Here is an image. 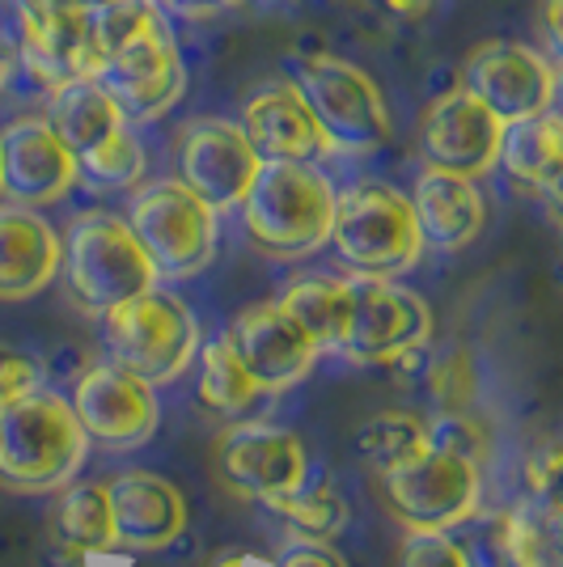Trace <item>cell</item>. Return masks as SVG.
Returning <instances> with one entry per match:
<instances>
[{"label":"cell","mask_w":563,"mask_h":567,"mask_svg":"<svg viewBox=\"0 0 563 567\" xmlns=\"http://www.w3.org/2000/svg\"><path fill=\"white\" fill-rule=\"evenodd\" d=\"M267 508L297 534V538H309V543H330L344 534L348 525V504L335 492L330 478H318V483H301L284 496L267 499Z\"/></svg>","instance_id":"cell-27"},{"label":"cell","mask_w":563,"mask_h":567,"mask_svg":"<svg viewBox=\"0 0 563 567\" xmlns=\"http://www.w3.org/2000/svg\"><path fill=\"white\" fill-rule=\"evenodd\" d=\"M513 567H555V559H551V546L546 550H539V555H530V559H521V564Z\"/></svg>","instance_id":"cell-42"},{"label":"cell","mask_w":563,"mask_h":567,"mask_svg":"<svg viewBox=\"0 0 563 567\" xmlns=\"http://www.w3.org/2000/svg\"><path fill=\"white\" fill-rule=\"evenodd\" d=\"M242 136L250 141L258 162H323L330 153L327 132L309 115L306 97L293 81H267L242 102L237 118Z\"/></svg>","instance_id":"cell-19"},{"label":"cell","mask_w":563,"mask_h":567,"mask_svg":"<svg viewBox=\"0 0 563 567\" xmlns=\"http://www.w3.org/2000/svg\"><path fill=\"white\" fill-rule=\"evenodd\" d=\"M60 276L72 301L98 318L157 284L141 241L115 213L72 216L69 234L60 237Z\"/></svg>","instance_id":"cell-5"},{"label":"cell","mask_w":563,"mask_h":567,"mask_svg":"<svg viewBox=\"0 0 563 567\" xmlns=\"http://www.w3.org/2000/svg\"><path fill=\"white\" fill-rule=\"evenodd\" d=\"M216 471L225 478V487H234L237 496L267 504V499H276L306 483L309 457L306 445L293 432L237 420L216 441Z\"/></svg>","instance_id":"cell-14"},{"label":"cell","mask_w":563,"mask_h":567,"mask_svg":"<svg viewBox=\"0 0 563 567\" xmlns=\"http://www.w3.org/2000/svg\"><path fill=\"white\" fill-rule=\"evenodd\" d=\"M381 4H386V13H395L402 22H420L423 13H432L437 0H381Z\"/></svg>","instance_id":"cell-40"},{"label":"cell","mask_w":563,"mask_h":567,"mask_svg":"<svg viewBox=\"0 0 563 567\" xmlns=\"http://www.w3.org/2000/svg\"><path fill=\"white\" fill-rule=\"evenodd\" d=\"M428 450L462 457L470 466H483L492 457V432L479 424L470 411H437L428 420Z\"/></svg>","instance_id":"cell-32"},{"label":"cell","mask_w":563,"mask_h":567,"mask_svg":"<svg viewBox=\"0 0 563 567\" xmlns=\"http://www.w3.org/2000/svg\"><path fill=\"white\" fill-rule=\"evenodd\" d=\"M381 499L407 529H453L479 508V466L437 450H420L377 474Z\"/></svg>","instance_id":"cell-10"},{"label":"cell","mask_w":563,"mask_h":567,"mask_svg":"<svg viewBox=\"0 0 563 567\" xmlns=\"http://www.w3.org/2000/svg\"><path fill=\"white\" fill-rule=\"evenodd\" d=\"M165 9H174L178 18H187V22H204V18H216V13H225V9H237L242 0H162Z\"/></svg>","instance_id":"cell-39"},{"label":"cell","mask_w":563,"mask_h":567,"mask_svg":"<svg viewBox=\"0 0 563 567\" xmlns=\"http://www.w3.org/2000/svg\"><path fill=\"white\" fill-rule=\"evenodd\" d=\"M237 213L263 255L306 259L327 246L335 183L314 162H258Z\"/></svg>","instance_id":"cell-2"},{"label":"cell","mask_w":563,"mask_h":567,"mask_svg":"<svg viewBox=\"0 0 563 567\" xmlns=\"http://www.w3.org/2000/svg\"><path fill=\"white\" fill-rule=\"evenodd\" d=\"M216 216L221 213L178 178H157L132 195L123 220L149 255L157 280H187L216 255Z\"/></svg>","instance_id":"cell-8"},{"label":"cell","mask_w":563,"mask_h":567,"mask_svg":"<svg viewBox=\"0 0 563 567\" xmlns=\"http://www.w3.org/2000/svg\"><path fill=\"white\" fill-rule=\"evenodd\" d=\"M85 445L69 402L39 385L0 406V487L22 496L55 492L76 474Z\"/></svg>","instance_id":"cell-4"},{"label":"cell","mask_w":563,"mask_h":567,"mask_svg":"<svg viewBox=\"0 0 563 567\" xmlns=\"http://www.w3.org/2000/svg\"><path fill=\"white\" fill-rule=\"evenodd\" d=\"M423 390L437 411H470V402L479 394V373L467 348H449L446 355L428 360L423 369Z\"/></svg>","instance_id":"cell-31"},{"label":"cell","mask_w":563,"mask_h":567,"mask_svg":"<svg viewBox=\"0 0 563 567\" xmlns=\"http://www.w3.org/2000/svg\"><path fill=\"white\" fill-rule=\"evenodd\" d=\"M399 567H470V559L449 529H411L399 546Z\"/></svg>","instance_id":"cell-33"},{"label":"cell","mask_w":563,"mask_h":567,"mask_svg":"<svg viewBox=\"0 0 563 567\" xmlns=\"http://www.w3.org/2000/svg\"><path fill=\"white\" fill-rule=\"evenodd\" d=\"M13 64L43 90H55L72 76H98L102 48L94 34V13H48L18 18V51Z\"/></svg>","instance_id":"cell-20"},{"label":"cell","mask_w":563,"mask_h":567,"mask_svg":"<svg viewBox=\"0 0 563 567\" xmlns=\"http://www.w3.org/2000/svg\"><path fill=\"white\" fill-rule=\"evenodd\" d=\"M297 94L306 97L309 115L318 118V127L327 132L330 153H373L390 141V106L386 94L377 90L369 72L344 60V55H297L293 76Z\"/></svg>","instance_id":"cell-7"},{"label":"cell","mask_w":563,"mask_h":567,"mask_svg":"<svg viewBox=\"0 0 563 567\" xmlns=\"http://www.w3.org/2000/svg\"><path fill=\"white\" fill-rule=\"evenodd\" d=\"M495 166L504 169L516 187L546 195V204L555 208L560 178H563V123L555 115V106L542 111V115L504 123Z\"/></svg>","instance_id":"cell-23"},{"label":"cell","mask_w":563,"mask_h":567,"mask_svg":"<svg viewBox=\"0 0 563 567\" xmlns=\"http://www.w3.org/2000/svg\"><path fill=\"white\" fill-rule=\"evenodd\" d=\"M276 306L314 339L318 352L323 348L335 352L344 318H348V280H339V276H297V280L284 284Z\"/></svg>","instance_id":"cell-26"},{"label":"cell","mask_w":563,"mask_h":567,"mask_svg":"<svg viewBox=\"0 0 563 567\" xmlns=\"http://www.w3.org/2000/svg\"><path fill=\"white\" fill-rule=\"evenodd\" d=\"M428 339H432V309L420 292L373 276L348 280V318L335 352H344L356 364H395L423 352Z\"/></svg>","instance_id":"cell-9"},{"label":"cell","mask_w":563,"mask_h":567,"mask_svg":"<svg viewBox=\"0 0 563 567\" xmlns=\"http://www.w3.org/2000/svg\"><path fill=\"white\" fill-rule=\"evenodd\" d=\"M43 118L76 162L85 153H94L98 144L111 141L119 127H127V118L119 115L115 97L102 90L98 76H72L64 85L48 90V115Z\"/></svg>","instance_id":"cell-24"},{"label":"cell","mask_w":563,"mask_h":567,"mask_svg":"<svg viewBox=\"0 0 563 567\" xmlns=\"http://www.w3.org/2000/svg\"><path fill=\"white\" fill-rule=\"evenodd\" d=\"M69 406L85 432V441H94L102 450H136L157 427L153 385L132 378L127 369H119L111 360L76 378Z\"/></svg>","instance_id":"cell-12"},{"label":"cell","mask_w":563,"mask_h":567,"mask_svg":"<svg viewBox=\"0 0 563 567\" xmlns=\"http://www.w3.org/2000/svg\"><path fill=\"white\" fill-rule=\"evenodd\" d=\"M199 402H204V411L221 415V420H246L255 411L258 385L237 364L225 339H212L199 352Z\"/></svg>","instance_id":"cell-28"},{"label":"cell","mask_w":563,"mask_h":567,"mask_svg":"<svg viewBox=\"0 0 563 567\" xmlns=\"http://www.w3.org/2000/svg\"><path fill=\"white\" fill-rule=\"evenodd\" d=\"M237 355V364L250 373L258 394H284L314 369V339H309L276 301L242 309L234 327L221 334Z\"/></svg>","instance_id":"cell-16"},{"label":"cell","mask_w":563,"mask_h":567,"mask_svg":"<svg viewBox=\"0 0 563 567\" xmlns=\"http://www.w3.org/2000/svg\"><path fill=\"white\" fill-rule=\"evenodd\" d=\"M51 538L64 555H98L115 550L111 534V504L102 483H64V492L51 508Z\"/></svg>","instance_id":"cell-25"},{"label":"cell","mask_w":563,"mask_h":567,"mask_svg":"<svg viewBox=\"0 0 563 567\" xmlns=\"http://www.w3.org/2000/svg\"><path fill=\"white\" fill-rule=\"evenodd\" d=\"M76 169H81V178H90L98 187H136L144 178V148L132 136V123L119 127L106 144H98L94 153H85Z\"/></svg>","instance_id":"cell-30"},{"label":"cell","mask_w":563,"mask_h":567,"mask_svg":"<svg viewBox=\"0 0 563 567\" xmlns=\"http://www.w3.org/2000/svg\"><path fill=\"white\" fill-rule=\"evenodd\" d=\"M563 0H539V25H542V43H546V55L560 60L563 51V22H560Z\"/></svg>","instance_id":"cell-38"},{"label":"cell","mask_w":563,"mask_h":567,"mask_svg":"<svg viewBox=\"0 0 563 567\" xmlns=\"http://www.w3.org/2000/svg\"><path fill=\"white\" fill-rule=\"evenodd\" d=\"M560 462H563L560 445H546V450L530 453V462H525V478H530L534 496L546 499L551 508H555V483H560Z\"/></svg>","instance_id":"cell-35"},{"label":"cell","mask_w":563,"mask_h":567,"mask_svg":"<svg viewBox=\"0 0 563 567\" xmlns=\"http://www.w3.org/2000/svg\"><path fill=\"white\" fill-rule=\"evenodd\" d=\"M102 339L111 364L149 385H170L187 373L191 355L199 352V322L183 297L153 284L102 313Z\"/></svg>","instance_id":"cell-6"},{"label":"cell","mask_w":563,"mask_h":567,"mask_svg":"<svg viewBox=\"0 0 563 567\" xmlns=\"http://www.w3.org/2000/svg\"><path fill=\"white\" fill-rule=\"evenodd\" d=\"M178 183L191 187L208 208L229 213L242 204V195L250 187L258 169V153L250 141L242 136L234 118H191L187 127L178 132Z\"/></svg>","instance_id":"cell-13"},{"label":"cell","mask_w":563,"mask_h":567,"mask_svg":"<svg viewBox=\"0 0 563 567\" xmlns=\"http://www.w3.org/2000/svg\"><path fill=\"white\" fill-rule=\"evenodd\" d=\"M115 0H13L18 18H48V13H94Z\"/></svg>","instance_id":"cell-36"},{"label":"cell","mask_w":563,"mask_h":567,"mask_svg":"<svg viewBox=\"0 0 563 567\" xmlns=\"http://www.w3.org/2000/svg\"><path fill=\"white\" fill-rule=\"evenodd\" d=\"M60 271V234L25 204H0V301L39 297Z\"/></svg>","instance_id":"cell-22"},{"label":"cell","mask_w":563,"mask_h":567,"mask_svg":"<svg viewBox=\"0 0 563 567\" xmlns=\"http://www.w3.org/2000/svg\"><path fill=\"white\" fill-rule=\"evenodd\" d=\"M356 441H360L365 462L381 474L407 462V457H416L420 450H428V420L411 415V411H381L356 432Z\"/></svg>","instance_id":"cell-29"},{"label":"cell","mask_w":563,"mask_h":567,"mask_svg":"<svg viewBox=\"0 0 563 567\" xmlns=\"http://www.w3.org/2000/svg\"><path fill=\"white\" fill-rule=\"evenodd\" d=\"M13 69H18V64H13V51L0 43V90H4V81H9V72Z\"/></svg>","instance_id":"cell-41"},{"label":"cell","mask_w":563,"mask_h":567,"mask_svg":"<svg viewBox=\"0 0 563 567\" xmlns=\"http://www.w3.org/2000/svg\"><path fill=\"white\" fill-rule=\"evenodd\" d=\"M500 132H504V123L470 94L467 85H458L437 102H428L416 144H420L423 166L483 178L488 169H495Z\"/></svg>","instance_id":"cell-15"},{"label":"cell","mask_w":563,"mask_h":567,"mask_svg":"<svg viewBox=\"0 0 563 567\" xmlns=\"http://www.w3.org/2000/svg\"><path fill=\"white\" fill-rule=\"evenodd\" d=\"M242 564H246V555H242V550H229L225 559H216V567H242Z\"/></svg>","instance_id":"cell-43"},{"label":"cell","mask_w":563,"mask_h":567,"mask_svg":"<svg viewBox=\"0 0 563 567\" xmlns=\"http://www.w3.org/2000/svg\"><path fill=\"white\" fill-rule=\"evenodd\" d=\"M94 34L102 48L98 81L127 123H153L183 102L187 69L157 0H115L94 9Z\"/></svg>","instance_id":"cell-1"},{"label":"cell","mask_w":563,"mask_h":567,"mask_svg":"<svg viewBox=\"0 0 563 567\" xmlns=\"http://www.w3.org/2000/svg\"><path fill=\"white\" fill-rule=\"evenodd\" d=\"M407 199H411L423 246L446 250V255L467 250L488 225V199H483L479 183L467 178V174L423 166Z\"/></svg>","instance_id":"cell-21"},{"label":"cell","mask_w":563,"mask_h":567,"mask_svg":"<svg viewBox=\"0 0 563 567\" xmlns=\"http://www.w3.org/2000/svg\"><path fill=\"white\" fill-rule=\"evenodd\" d=\"M106 487V504H111V534H115L119 550H165L183 538L187 529V499L183 492L149 471H123L115 474Z\"/></svg>","instance_id":"cell-18"},{"label":"cell","mask_w":563,"mask_h":567,"mask_svg":"<svg viewBox=\"0 0 563 567\" xmlns=\"http://www.w3.org/2000/svg\"><path fill=\"white\" fill-rule=\"evenodd\" d=\"M330 250L352 276L373 280H399L411 271L428 250L411 213V199L390 183L360 178L335 190V213H330Z\"/></svg>","instance_id":"cell-3"},{"label":"cell","mask_w":563,"mask_h":567,"mask_svg":"<svg viewBox=\"0 0 563 567\" xmlns=\"http://www.w3.org/2000/svg\"><path fill=\"white\" fill-rule=\"evenodd\" d=\"M39 385H43L39 364H34L25 352H18V348L0 343V406L25 399V394H30V390H39Z\"/></svg>","instance_id":"cell-34"},{"label":"cell","mask_w":563,"mask_h":567,"mask_svg":"<svg viewBox=\"0 0 563 567\" xmlns=\"http://www.w3.org/2000/svg\"><path fill=\"white\" fill-rule=\"evenodd\" d=\"M81 169L43 115L13 118L0 132V195L9 204L43 208L76 187Z\"/></svg>","instance_id":"cell-17"},{"label":"cell","mask_w":563,"mask_h":567,"mask_svg":"<svg viewBox=\"0 0 563 567\" xmlns=\"http://www.w3.org/2000/svg\"><path fill=\"white\" fill-rule=\"evenodd\" d=\"M280 567H348V564L330 550V543H309V538H301V543L288 546Z\"/></svg>","instance_id":"cell-37"},{"label":"cell","mask_w":563,"mask_h":567,"mask_svg":"<svg viewBox=\"0 0 563 567\" xmlns=\"http://www.w3.org/2000/svg\"><path fill=\"white\" fill-rule=\"evenodd\" d=\"M462 85L479 97L500 123L542 115L555 106L560 72L546 51L513 39L479 43L462 64Z\"/></svg>","instance_id":"cell-11"}]
</instances>
